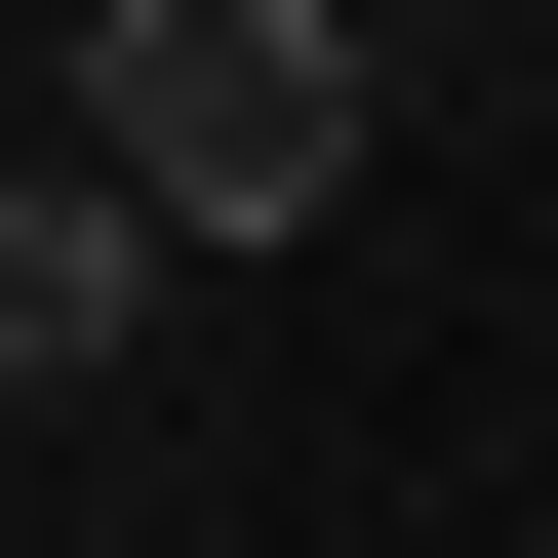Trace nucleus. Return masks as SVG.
Wrapping results in <instances>:
<instances>
[{"mask_svg":"<svg viewBox=\"0 0 558 558\" xmlns=\"http://www.w3.org/2000/svg\"><path fill=\"white\" fill-rule=\"evenodd\" d=\"M40 160L160 199V240H360V160H399V0H81Z\"/></svg>","mask_w":558,"mask_h":558,"instance_id":"obj_1","label":"nucleus"},{"mask_svg":"<svg viewBox=\"0 0 558 558\" xmlns=\"http://www.w3.org/2000/svg\"><path fill=\"white\" fill-rule=\"evenodd\" d=\"M399 40H519V0H399Z\"/></svg>","mask_w":558,"mask_h":558,"instance_id":"obj_3","label":"nucleus"},{"mask_svg":"<svg viewBox=\"0 0 558 558\" xmlns=\"http://www.w3.org/2000/svg\"><path fill=\"white\" fill-rule=\"evenodd\" d=\"M160 279H199L160 199H81V160H40V240H0V360H40V399H120V319H160Z\"/></svg>","mask_w":558,"mask_h":558,"instance_id":"obj_2","label":"nucleus"}]
</instances>
